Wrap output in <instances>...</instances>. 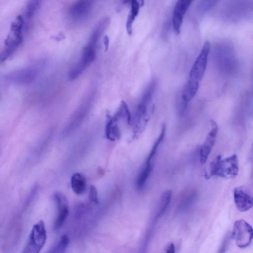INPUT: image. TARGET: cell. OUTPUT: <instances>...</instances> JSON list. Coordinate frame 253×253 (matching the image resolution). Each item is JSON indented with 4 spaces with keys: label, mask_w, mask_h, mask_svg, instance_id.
<instances>
[{
    "label": "cell",
    "mask_w": 253,
    "mask_h": 253,
    "mask_svg": "<svg viewBox=\"0 0 253 253\" xmlns=\"http://www.w3.org/2000/svg\"><path fill=\"white\" fill-rule=\"evenodd\" d=\"M92 1L79 0L75 2L69 9V14L75 20H83L89 15L92 8Z\"/></svg>",
    "instance_id": "11"
},
{
    "label": "cell",
    "mask_w": 253,
    "mask_h": 253,
    "mask_svg": "<svg viewBox=\"0 0 253 253\" xmlns=\"http://www.w3.org/2000/svg\"><path fill=\"white\" fill-rule=\"evenodd\" d=\"M38 73V67L34 66L12 72L7 75L5 78L8 81L14 83L27 84L32 82Z\"/></svg>",
    "instance_id": "9"
},
{
    "label": "cell",
    "mask_w": 253,
    "mask_h": 253,
    "mask_svg": "<svg viewBox=\"0 0 253 253\" xmlns=\"http://www.w3.org/2000/svg\"><path fill=\"white\" fill-rule=\"evenodd\" d=\"M89 199L94 203H98V193L96 187L93 185H91L89 191Z\"/></svg>",
    "instance_id": "22"
},
{
    "label": "cell",
    "mask_w": 253,
    "mask_h": 253,
    "mask_svg": "<svg viewBox=\"0 0 253 253\" xmlns=\"http://www.w3.org/2000/svg\"><path fill=\"white\" fill-rule=\"evenodd\" d=\"M192 2V1L190 0H179L176 2L174 7L172 15V24L173 30L177 34L180 32L184 15Z\"/></svg>",
    "instance_id": "10"
},
{
    "label": "cell",
    "mask_w": 253,
    "mask_h": 253,
    "mask_svg": "<svg viewBox=\"0 0 253 253\" xmlns=\"http://www.w3.org/2000/svg\"><path fill=\"white\" fill-rule=\"evenodd\" d=\"M134 20H133L131 17L128 15L127 18L126 22V29L127 34L129 35H131L132 32V23Z\"/></svg>",
    "instance_id": "23"
},
{
    "label": "cell",
    "mask_w": 253,
    "mask_h": 253,
    "mask_svg": "<svg viewBox=\"0 0 253 253\" xmlns=\"http://www.w3.org/2000/svg\"><path fill=\"white\" fill-rule=\"evenodd\" d=\"M175 253V247L173 244L171 243L169 247L167 248L166 250V253Z\"/></svg>",
    "instance_id": "25"
},
{
    "label": "cell",
    "mask_w": 253,
    "mask_h": 253,
    "mask_svg": "<svg viewBox=\"0 0 253 253\" xmlns=\"http://www.w3.org/2000/svg\"><path fill=\"white\" fill-rule=\"evenodd\" d=\"M232 236L238 247L245 248L253 239V228L246 220H237L234 222Z\"/></svg>",
    "instance_id": "3"
},
{
    "label": "cell",
    "mask_w": 253,
    "mask_h": 253,
    "mask_svg": "<svg viewBox=\"0 0 253 253\" xmlns=\"http://www.w3.org/2000/svg\"><path fill=\"white\" fill-rule=\"evenodd\" d=\"M40 0H31L26 5L25 15L27 18H30L39 8Z\"/></svg>",
    "instance_id": "20"
},
{
    "label": "cell",
    "mask_w": 253,
    "mask_h": 253,
    "mask_svg": "<svg viewBox=\"0 0 253 253\" xmlns=\"http://www.w3.org/2000/svg\"><path fill=\"white\" fill-rule=\"evenodd\" d=\"M152 169L153 166L143 165L135 181V187L137 190L141 191L144 188Z\"/></svg>",
    "instance_id": "15"
},
{
    "label": "cell",
    "mask_w": 253,
    "mask_h": 253,
    "mask_svg": "<svg viewBox=\"0 0 253 253\" xmlns=\"http://www.w3.org/2000/svg\"><path fill=\"white\" fill-rule=\"evenodd\" d=\"M54 200L57 206V213L54 221L53 228L56 230L62 227L66 220L69 214V206L67 198L61 193H55Z\"/></svg>",
    "instance_id": "8"
},
{
    "label": "cell",
    "mask_w": 253,
    "mask_h": 253,
    "mask_svg": "<svg viewBox=\"0 0 253 253\" xmlns=\"http://www.w3.org/2000/svg\"><path fill=\"white\" fill-rule=\"evenodd\" d=\"M71 186L75 194H84L86 189V180L85 176L79 172L74 173L71 178Z\"/></svg>",
    "instance_id": "14"
},
{
    "label": "cell",
    "mask_w": 253,
    "mask_h": 253,
    "mask_svg": "<svg viewBox=\"0 0 253 253\" xmlns=\"http://www.w3.org/2000/svg\"><path fill=\"white\" fill-rule=\"evenodd\" d=\"M103 42L105 47V51H106L108 49L109 46V38L107 36H104Z\"/></svg>",
    "instance_id": "27"
},
{
    "label": "cell",
    "mask_w": 253,
    "mask_h": 253,
    "mask_svg": "<svg viewBox=\"0 0 253 253\" xmlns=\"http://www.w3.org/2000/svg\"><path fill=\"white\" fill-rule=\"evenodd\" d=\"M46 240L44 222L40 220L34 225L22 253H40Z\"/></svg>",
    "instance_id": "2"
},
{
    "label": "cell",
    "mask_w": 253,
    "mask_h": 253,
    "mask_svg": "<svg viewBox=\"0 0 253 253\" xmlns=\"http://www.w3.org/2000/svg\"><path fill=\"white\" fill-rule=\"evenodd\" d=\"M70 242L67 235H62L48 253H64Z\"/></svg>",
    "instance_id": "19"
},
{
    "label": "cell",
    "mask_w": 253,
    "mask_h": 253,
    "mask_svg": "<svg viewBox=\"0 0 253 253\" xmlns=\"http://www.w3.org/2000/svg\"><path fill=\"white\" fill-rule=\"evenodd\" d=\"M210 49V42L207 41L191 67L189 79L199 83L202 80L206 70Z\"/></svg>",
    "instance_id": "4"
},
{
    "label": "cell",
    "mask_w": 253,
    "mask_h": 253,
    "mask_svg": "<svg viewBox=\"0 0 253 253\" xmlns=\"http://www.w3.org/2000/svg\"><path fill=\"white\" fill-rule=\"evenodd\" d=\"M233 198L236 207L240 211L245 212L253 207V194L245 186L234 189Z\"/></svg>",
    "instance_id": "6"
},
{
    "label": "cell",
    "mask_w": 253,
    "mask_h": 253,
    "mask_svg": "<svg viewBox=\"0 0 253 253\" xmlns=\"http://www.w3.org/2000/svg\"><path fill=\"white\" fill-rule=\"evenodd\" d=\"M211 128L208 133L199 150V159L201 164H204L210 154L216 141L218 126L214 121H211Z\"/></svg>",
    "instance_id": "7"
},
{
    "label": "cell",
    "mask_w": 253,
    "mask_h": 253,
    "mask_svg": "<svg viewBox=\"0 0 253 253\" xmlns=\"http://www.w3.org/2000/svg\"><path fill=\"white\" fill-rule=\"evenodd\" d=\"M118 122V120L114 116L107 115L105 126V135L106 138L111 141L119 140L121 137V130Z\"/></svg>",
    "instance_id": "12"
},
{
    "label": "cell",
    "mask_w": 253,
    "mask_h": 253,
    "mask_svg": "<svg viewBox=\"0 0 253 253\" xmlns=\"http://www.w3.org/2000/svg\"><path fill=\"white\" fill-rule=\"evenodd\" d=\"M95 56L96 48L87 44L83 50L80 60L69 71L68 75V79L70 80L76 79L94 61Z\"/></svg>",
    "instance_id": "5"
},
{
    "label": "cell",
    "mask_w": 253,
    "mask_h": 253,
    "mask_svg": "<svg viewBox=\"0 0 253 253\" xmlns=\"http://www.w3.org/2000/svg\"><path fill=\"white\" fill-rule=\"evenodd\" d=\"M108 23V19L101 20L93 30L87 44L96 48L98 41Z\"/></svg>",
    "instance_id": "16"
},
{
    "label": "cell",
    "mask_w": 253,
    "mask_h": 253,
    "mask_svg": "<svg viewBox=\"0 0 253 253\" xmlns=\"http://www.w3.org/2000/svg\"><path fill=\"white\" fill-rule=\"evenodd\" d=\"M228 238H225L223 241L217 253H225L228 244Z\"/></svg>",
    "instance_id": "24"
},
{
    "label": "cell",
    "mask_w": 253,
    "mask_h": 253,
    "mask_svg": "<svg viewBox=\"0 0 253 253\" xmlns=\"http://www.w3.org/2000/svg\"><path fill=\"white\" fill-rule=\"evenodd\" d=\"M130 2L131 8L128 15L134 20L138 14L140 4L136 0H131Z\"/></svg>",
    "instance_id": "21"
},
{
    "label": "cell",
    "mask_w": 253,
    "mask_h": 253,
    "mask_svg": "<svg viewBox=\"0 0 253 253\" xmlns=\"http://www.w3.org/2000/svg\"><path fill=\"white\" fill-rule=\"evenodd\" d=\"M249 160L251 163H253V142L252 144L249 152Z\"/></svg>",
    "instance_id": "26"
},
{
    "label": "cell",
    "mask_w": 253,
    "mask_h": 253,
    "mask_svg": "<svg viewBox=\"0 0 253 253\" xmlns=\"http://www.w3.org/2000/svg\"><path fill=\"white\" fill-rule=\"evenodd\" d=\"M171 195L172 192L170 190H166L163 193L158 206L156 218L161 217L167 211L171 201Z\"/></svg>",
    "instance_id": "17"
},
{
    "label": "cell",
    "mask_w": 253,
    "mask_h": 253,
    "mask_svg": "<svg viewBox=\"0 0 253 253\" xmlns=\"http://www.w3.org/2000/svg\"><path fill=\"white\" fill-rule=\"evenodd\" d=\"M200 83L189 79L182 90L180 101L187 107L188 103L196 95Z\"/></svg>",
    "instance_id": "13"
},
{
    "label": "cell",
    "mask_w": 253,
    "mask_h": 253,
    "mask_svg": "<svg viewBox=\"0 0 253 253\" xmlns=\"http://www.w3.org/2000/svg\"><path fill=\"white\" fill-rule=\"evenodd\" d=\"M239 167L236 154L223 159L221 155H217L211 162L209 172L205 175L207 179L213 176L224 178H234L239 173Z\"/></svg>",
    "instance_id": "1"
},
{
    "label": "cell",
    "mask_w": 253,
    "mask_h": 253,
    "mask_svg": "<svg viewBox=\"0 0 253 253\" xmlns=\"http://www.w3.org/2000/svg\"><path fill=\"white\" fill-rule=\"evenodd\" d=\"M114 116L119 121L120 119L125 120L127 125L132 124L131 113L126 103L122 101L120 106Z\"/></svg>",
    "instance_id": "18"
}]
</instances>
